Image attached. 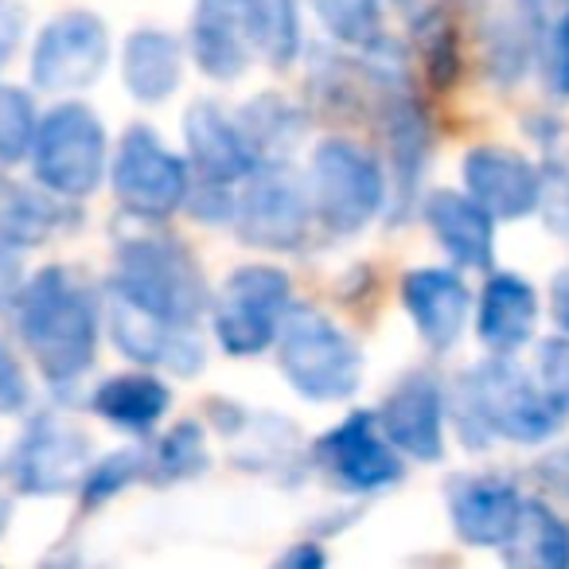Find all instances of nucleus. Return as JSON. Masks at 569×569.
Masks as SVG:
<instances>
[{"label": "nucleus", "instance_id": "obj_44", "mask_svg": "<svg viewBox=\"0 0 569 569\" xmlns=\"http://www.w3.org/2000/svg\"><path fill=\"white\" fill-rule=\"evenodd\" d=\"M561 164H566V168H569V137H566V160H561Z\"/></svg>", "mask_w": 569, "mask_h": 569}, {"label": "nucleus", "instance_id": "obj_6", "mask_svg": "<svg viewBox=\"0 0 569 569\" xmlns=\"http://www.w3.org/2000/svg\"><path fill=\"white\" fill-rule=\"evenodd\" d=\"M289 309H293V281L284 269L266 261L242 266L222 281L211 305L214 340L234 359L261 356L277 340Z\"/></svg>", "mask_w": 569, "mask_h": 569}, {"label": "nucleus", "instance_id": "obj_23", "mask_svg": "<svg viewBox=\"0 0 569 569\" xmlns=\"http://www.w3.org/2000/svg\"><path fill=\"white\" fill-rule=\"evenodd\" d=\"M121 79L126 90L144 106H157L176 94L183 79V51L168 32L141 28L126 40L121 51Z\"/></svg>", "mask_w": 569, "mask_h": 569}, {"label": "nucleus", "instance_id": "obj_30", "mask_svg": "<svg viewBox=\"0 0 569 569\" xmlns=\"http://www.w3.org/2000/svg\"><path fill=\"white\" fill-rule=\"evenodd\" d=\"M36 110L24 90L0 82V164H17L32 152Z\"/></svg>", "mask_w": 569, "mask_h": 569}, {"label": "nucleus", "instance_id": "obj_20", "mask_svg": "<svg viewBox=\"0 0 569 569\" xmlns=\"http://www.w3.org/2000/svg\"><path fill=\"white\" fill-rule=\"evenodd\" d=\"M402 305L410 312L421 340L441 356L465 332L472 297H468V284L460 281V273L426 266V269H410L402 277Z\"/></svg>", "mask_w": 569, "mask_h": 569}, {"label": "nucleus", "instance_id": "obj_33", "mask_svg": "<svg viewBox=\"0 0 569 569\" xmlns=\"http://www.w3.org/2000/svg\"><path fill=\"white\" fill-rule=\"evenodd\" d=\"M535 382L546 402L569 418V336H550L535 351Z\"/></svg>", "mask_w": 569, "mask_h": 569}, {"label": "nucleus", "instance_id": "obj_2", "mask_svg": "<svg viewBox=\"0 0 569 569\" xmlns=\"http://www.w3.org/2000/svg\"><path fill=\"white\" fill-rule=\"evenodd\" d=\"M20 336L51 387H74L94 367L98 305L90 289L63 266H48L20 284Z\"/></svg>", "mask_w": 569, "mask_h": 569}, {"label": "nucleus", "instance_id": "obj_18", "mask_svg": "<svg viewBox=\"0 0 569 569\" xmlns=\"http://www.w3.org/2000/svg\"><path fill=\"white\" fill-rule=\"evenodd\" d=\"M183 141H188L191 180L203 183H242L258 168V157L246 144L238 121L214 102H196L183 113Z\"/></svg>", "mask_w": 569, "mask_h": 569}, {"label": "nucleus", "instance_id": "obj_29", "mask_svg": "<svg viewBox=\"0 0 569 569\" xmlns=\"http://www.w3.org/2000/svg\"><path fill=\"white\" fill-rule=\"evenodd\" d=\"M317 20L328 28L343 48H367L375 36H382V0H309Z\"/></svg>", "mask_w": 569, "mask_h": 569}, {"label": "nucleus", "instance_id": "obj_40", "mask_svg": "<svg viewBox=\"0 0 569 569\" xmlns=\"http://www.w3.org/2000/svg\"><path fill=\"white\" fill-rule=\"evenodd\" d=\"M550 317L561 328V336H569V269H561L550 281Z\"/></svg>", "mask_w": 569, "mask_h": 569}, {"label": "nucleus", "instance_id": "obj_8", "mask_svg": "<svg viewBox=\"0 0 569 569\" xmlns=\"http://www.w3.org/2000/svg\"><path fill=\"white\" fill-rule=\"evenodd\" d=\"M234 222L238 238L253 250L293 253L305 246L312 227V199L305 180L289 172L284 160H266L242 180L234 196Z\"/></svg>", "mask_w": 569, "mask_h": 569}, {"label": "nucleus", "instance_id": "obj_1", "mask_svg": "<svg viewBox=\"0 0 569 569\" xmlns=\"http://www.w3.org/2000/svg\"><path fill=\"white\" fill-rule=\"evenodd\" d=\"M445 413L468 449H488L496 437L515 445H542L561 426V413L546 402L535 375L522 371L511 356H491L460 375Z\"/></svg>", "mask_w": 569, "mask_h": 569}, {"label": "nucleus", "instance_id": "obj_24", "mask_svg": "<svg viewBox=\"0 0 569 569\" xmlns=\"http://www.w3.org/2000/svg\"><path fill=\"white\" fill-rule=\"evenodd\" d=\"M94 413L126 433H149L172 406V390L152 375H113L90 398Z\"/></svg>", "mask_w": 569, "mask_h": 569}, {"label": "nucleus", "instance_id": "obj_28", "mask_svg": "<svg viewBox=\"0 0 569 569\" xmlns=\"http://www.w3.org/2000/svg\"><path fill=\"white\" fill-rule=\"evenodd\" d=\"M207 468H211V452H207L199 421H180V426H172L149 452H144V476H149L152 483L196 480Z\"/></svg>", "mask_w": 569, "mask_h": 569}, {"label": "nucleus", "instance_id": "obj_42", "mask_svg": "<svg viewBox=\"0 0 569 569\" xmlns=\"http://www.w3.org/2000/svg\"><path fill=\"white\" fill-rule=\"evenodd\" d=\"M398 9L410 17V24H418V20L433 17L437 12V0H398Z\"/></svg>", "mask_w": 569, "mask_h": 569}, {"label": "nucleus", "instance_id": "obj_5", "mask_svg": "<svg viewBox=\"0 0 569 569\" xmlns=\"http://www.w3.org/2000/svg\"><path fill=\"white\" fill-rule=\"evenodd\" d=\"M305 188L312 199V219L336 238L359 234L375 214L387 211V172L379 157L343 137L317 144Z\"/></svg>", "mask_w": 569, "mask_h": 569}, {"label": "nucleus", "instance_id": "obj_13", "mask_svg": "<svg viewBox=\"0 0 569 569\" xmlns=\"http://www.w3.org/2000/svg\"><path fill=\"white\" fill-rule=\"evenodd\" d=\"M90 468V437L59 413H36L12 457L17 488L28 496H59L82 483Z\"/></svg>", "mask_w": 569, "mask_h": 569}, {"label": "nucleus", "instance_id": "obj_32", "mask_svg": "<svg viewBox=\"0 0 569 569\" xmlns=\"http://www.w3.org/2000/svg\"><path fill=\"white\" fill-rule=\"evenodd\" d=\"M141 476H144V452L133 449L110 452L106 460L87 468V476H82V499H87V507H98L118 496V491H126L129 483H137Z\"/></svg>", "mask_w": 569, "mask_h": 569}, {"label": "nucleus", "instance_id": "obj_16", "mask_svg": "<svg viewBox=\"0 0 569 569\" xmlns=\"http://www.w3.org/2000/svg\"><path fill=\"white\" fill-rule=\"evenodd\" d=\"M375 418L402 457L421 465L445 457V387L429 371L402 375Z\"/></svg>", "mask_w": 569, "mask_h": 569}, {"label": "nucleus", "instance_id": "obj_34", "mask_svg": "<svg viewBox=\"0 0 569 569\" xmlns=\"http://www.w3.org/2000/svg\"><path fill=\"white\" fill-rule=\"evenodd\" d=\"M301 51V17H297V0H266V48L261 56L284 71L293 67Z\"/></svg>", "mask_w": 569, "mask_h": 569}, {"label": "nucleus", "instance_id": "obj_10", "mask_svg": "<svg viewBox=\"0 0 569 569\" xmlns=\"http://www.w3.org/2000/svg\"><path fill=\"white\" fill-rule=\"evenodd\" d=\"M113 196L133 219L160 222L176 214L188 196V164L172 149L160 144L149 126H133L118 144V157L110 168Z\"/></svg>", "mask_w": 569, "mask_h": 569}, {"label": "nucleus", "instance_id": "obj_31", "mask_svg": "<svg viewBox=\"0 0 569 569\" xmlns=\"http://www.w3.org/2000/svg\"><path fill=\"white\" fill-rule=\"evenodd\" d=\"M538 67L553 98H569V4L558 17H542L538 28Z\"/></svg>", "mask_w": 569, "mask_h": 569}, {"label": "nucleus", "instance_id": "obj_36", "mask_svg": "<svg viewBox=\"0 0 569 569\" xmlns=\"http://www.w3.org/2000/svg\"><path fill=\"white\" fill-rule=\"evenodd\" d=\"M28 406V379L20 359L0 343V413H20Z\"/></svg>", "mask_w": 569, "mask_h": 569}, {"label": "nucleus", "instance_id": "obj_9", "mask_svg": "<svg viewBox=\"0 0 569 569\" xmlns=\"http://www.w3.org/2000/svg\"><path fill=\"white\" fill-rule=\"evenodd\" d=\"M312 465L320 468L332 488L371 496V491L395 488L406 476V460L387 441L379 418L371 410H356L332 426L312 445Z\"/></svg>", "mask_w": 569, "mask_h": 569}, {"label": "nucleus", "instance_id": "obj_3", "mask_svg": "<svg viewBox=\"0 0 569 569\" xmlns=\"http://www.w3.org/2000/svg\"><path fill=\"white\" fill-rule=\"evenodd\" d=\"M110 289L137 309L180 328H196V320L211 305L203 269L196 266L188 246L160 230L121 238Z\"/></svg>", "mask_w": 569, "mask_h": 569}, {"label": "nucleus", "instance_id": "obj_17", "mask_svg": "<svg viewBox=\"0 0 569 569\" xmlns=\"http://www.w3.org/2000/svg\"><path fill=\"white\" fill-rule=\"evenodd\" d=\"M445 503L460 542L499 550L519 522L522 491L499 472H460L445 483Z\"/></svg>", "mask_w": 569, "mask_h": 569}, {"label": "nucleus", "instance_id": "obj_22", "mask_svg": "<svg viewBox=\"0 0 569 569\" xmlns=\"http://www.w3.org/2000/svg\"><path fill=\"white\" fill-rule=\"evenodd\" d=\"M538 325V293L535 284L519 273H491L480 293L476 332L491 356H515L535 336Z\"/></svg>", "mask_w": 569, "mask_h": 569}, {"label": "nucleus", "instance_id": "obj_7", "mask_svg": "<svg viewBox=\"0 0 569 569\" xmlns=\"http://www.w3.org/2000/svg\"><path fill=\"white\" fill-rule=\"evenodd\" d=\"M36 180L59 199H87L106 176V129L82 102H63L36 126Z\"/></svg>", "mask_w": 569, "mask_h": 569}, {"label": "nucleus", "instance_id": "obj_4", "mask_svg": "<svg viewBox=\"0 0 569 569\" xmlns=\"http://www.w3.org/2000/svg\"><path fill=\"white\" fill-rule=\"evenodd\" d=\"M277 363L289 387L309 402H343L363 379V351L312 305H293L277 332Z\"/></svg>", "mask_w": 569, "mask_h": 569}, {"label": "nucleus", "instance_id": "obj_15", "mask_svg": "<svg viewBox=\"0 0 569 569\" xmlns=\"http://www.w3.org/2000/svg\"><path fill=\"white\" fill-rule=\"evenodd\" d=\"M106 325H110V336L121 348V356H129L133 363L160 367V371L183 375V379L203 371V343H199L196 328L168 325V320L129 305L113 289L106 297Z\"/></svg>", "mask_w": 569, "mask_h": 569}, {"label": "nucleus", "instance_id": "obj_38", "mask_svg": "<svg viewBox=\"0 0 569 569\" xmlns=\"http://www.w3.org/2000/svg\"><path fill=\"white\" fill-rule=\"evenodd\" d=\"M24 24L28 17L17 0H0V67L17 56L20 40H24Z\"/></svg>", "mask_w": 569, "mask_h": 569}, {"label": "nucleus", "instance_id": "obj_35", "mask_svg": "<svg viewBox=\"0 0 569 569\" xmlns=\"http://www.w3.org/2000/svg\"><path fill=\"white\" fill-rule=\"evenodd\" d=\"M550 230H569V168L561 160H546L538 168V207Z\"/></svg>", "mask_w": 569, "mask_h": 569}, {"label": "nucleus", "instance_id": "obj_19", "mask_svg": "<svg viewBox=\"0 0 569 569\" xmlns=\"http://www.w3.org/2000/svg\"><path fill=\"white\" fill-rule=\"evenodd\" d=\"M465 188L491 219H527L538 207V164L503 144H480L465 157Z\"/></svg>", "mask_w": 569, "mask_h": 569}, {"label": "nucleus", "instance_id": "obj_41", "mask_svg": "<svg viewBox=\"0 0 569 569\" xmlns=\"http://www.w3.org/2000/svg\"><path fill=\"white\" fill-rule=\"evenodd\" d=\"M328 561V553H325V546H317L312 538H305V542H297L293 550L284 553L281 558V566H293V569H320Z\"/></svg>", "mask_w": 569, "mask_h": 569}, {"label": "nucleus", "instance_id": "obj_14", "mask_svg": "<svg viewBox=\"0 0 569 569\" xmlns=\"http://www.w3.org/2000/svg\"><path fill=\"white\" fill-rule=\"evenodd\" d=\"M379 113L387 129V211L395 222H402L418 203L421 176H426L429 149H433V129L413 98V87L382 98Z\"/></svg>", "mask_w": 569, "mask_h": 569}, {"label": "nucleus", "instance_id": "obj_26", "mask_svg": "<svg viewBox=\"0 0 569 569\" xmlns=\"http://www.w3.org/2000/svg\"><path fill=\"white\" fill-rule=\"evenodd\" d=\"M499 550L507 561L530 569H569V522L558 519L546 503L538 499H522L519 522H515L511 538Z\"/></svg>", "mask_w": 569, "mask_h": 569}, {"label": "nucleus", "instance_id": "obj_39", "mask_svg": "<svg viewBox=\"0 0 569 569\" xmlns=\"http://www.w3.org/2000/svg\"><path fill=\"white\" fill-rule=\"evenodd\" d=\"M20 261L9 253V246L0 242V309L9 301H17V293H20Z\"/></svg>", "mask_w": 569, "mask_h": 569}, {"label": "nucleus", "instance_id": "obj_25", "mask_svg": "<svg viewBox=\"0 0 569 569\" xmlns=\"http://www.w3.org/2000/svg\"><path fill=\"white\" fill-rule=\"evenodd\" d=\"M234 121L242 129L250 152L258 157V164H266V160H289V152L301 144L305 129H309V118H305L301 106L284 102L281 94L250 98L234 113Z\"/></svg>", "mask_w": 569, "mask_h": 569}, {"label": "nucleus", "instance_id": "obj_12", "mask_svg": "<svg viewBox=\"0 0 569 569\" xmlns=\"http://www.w3.org/2000/svg\"><path fill=\"white\" fill-rule=\"evenodd\" d=\"M106 63H110V32L102 17L71 9L51 20L36 40L32 82L48 94H71V90L94 87Z\"/></svg>", "mask_w": 569, "mask_h": 569}, {"label": "nucleus", "instance_id": "obj_27", "mask_svg": "<svg viewBox=\"0 0 569 569\" xmlns=\"http://www.w3.org/2000/svg\"><path fill=\"white\" fill-rule=\"evenodd\" d=\"M63 222L56 199L36 196L24 183L0 176V242L4 246H40Z\"/></svg>", "mask_w": 569, "mask_h": 569}, {"label": "nucleus", "instance_id": "obj_37", "mask_svg": "<svg viewBox=\"0 0 569 569\" xmlns=\"http://www.w3.org/2000/svg\"><path fill=\"white\" fill-rule=\"evenodd\" d=\"M535 476L546 491H553L558 499H569V445L546 452V457L535 465Z\"/></svg>", "mask_w": 569, "mask_h": 569}, {"label": "nucleus", "instance_id": "obj_43", "mask_svg": "<svg viewBox=\"0 0 569 569\" xmlns=\"http://www.w3.org/2000/svg\"><path fill=\"white\" fill-rule=\"evenodd\" d=\"M4 527H9V503L0 499V535H4Z\"/></svg>", "mask_w": 569, "mask_h": 569}, {"label": "nucleus", "instance_id": "obj_11", "mask_svg": "<svg viewBox=\"0 0 569 569\" xmlns=\"http://www.w3.org/2000/svg\"><path fill=\"white\" fill-rule=\"evenodd\" d=\"M191 59L214 82H234L266 48V0H196Z\"/></svg>", "mask_w": 569, "mask_h": 569}, {"label": "nucleus", "instance_id": "obj_21", "mask_svg": "<svg viewBox=\"0 0 569 569\" xmlns=\"http://www.w3.org/2000/svg\"><path fill=\"white\" fill-rule=\"evenodd\" d=\"M426 227L441 242L457 266L465 269H491L496 261V227L491 214L465 191H433L421 207Z\"/></svg>", "mask_w": 569, "mask_h": 569}]
</instances>
